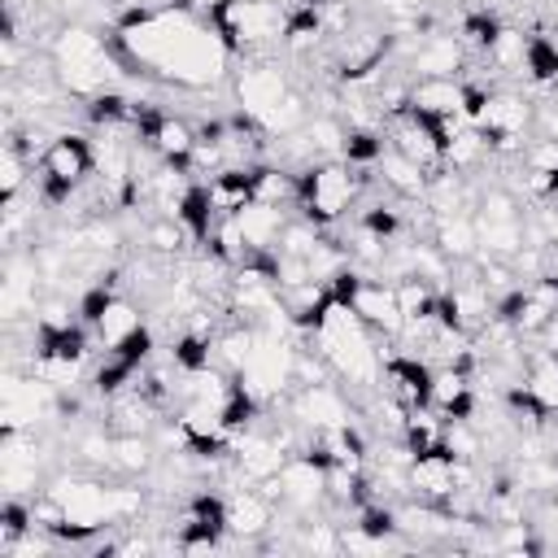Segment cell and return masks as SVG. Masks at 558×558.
Returning a JSON list of instances; mask_svg holds the SVG:
<instances>
[{
    "instance_id": "obj_1",
    "label": "cell",
    "mask_w": 558,
    "mask_h": 558,
    "mask_svg": "<svg viewBox=\"0 0 558 558\" xmlns=\"http://www.w3.org/2000/svg\"><path fill=\"white\" fill-rule=\"evenodd\" d=\"M113 52L131 70H144L153 78H166L174 87H209L222 83L231 70V48L209 26V17H196L192 9H144L131 4L126 17L113 22Z\"/></svg>"
},
{
    "instance_id": "obj_2",
    "label": "cell",
    "mask_w": 558,
    "mask_h": 558,
    "mask_svg": "<svg viewBox=\"0 0 558 558\" xmlns=\"http://www.w3.org/2000/svg\"><path fill=\"white\" fill-rule=\"evenodd\" d=\"M375 331L331 292V301L323 305L310 344L323 353V362L331 366L336 379L353 384V388H379V371H384V349H375Z\"/></svg>"
},
{
    "instance_id": "obj_3",
    "label": "cell",
    "mask_w": 558,
    "mask_h": 558,
    "mask_svg": "<svg viewBox=\"0 0 558 558\" xmlns=\"http://www.w3.org/2000/svg\"><path fill=\"white\" fill-rule=\"evenodd\" d=\"M362 183H366V170L349 166L344 157L310 161L305 170H296V209L314 227H336L357 205Z\"/></svg>"
},
{
    "instance_id": "obj_4",
    "label": "cell",
    "mask_w": 558,
    "mask_h": 558,
    "mask_svg": "<svg viewBox=\"0 0 558 558\" xmlns=\"http://www.w3.org/2000/svg\"><path fill=\"white\" fill-rule=\"evenodd\" d=\"M205 17L222 35L231 57L235 52L253 57V52H262L270 44H283L292 4H283V0H214Z\"/></svg>"
},
{
    "instance_id": "obj_5",
    "label": "cell",
    "mask_w": 558,
    "mask_h": 558,
    "mask_svg": "<svg viewBox=\"0 0 558 558\" xmlns=\"http://www.w3.org/2000/svg\"><path fill=\"white\" fill-rule=\"evenodd\" d=\"M471 122L488 135L493 157H497V153H523V135H527V126L536 122V109H532V100H523L519 92H493V87H488V92L480 96Z\"/></svg>"
},
{
    "instance_id": "obj_6",
    "label": "cell",
    "mask_w": 558,
    "mask_h": 558,
    "mask_svg": "<svg viewBox=\"0 0 558 558\" xmlns=\"http://www.w3.org/2000/svg\"><path fill=\"white\" fill-rule=\"evenodd\" d=\"M231 92H235L240 113H248V118L262 126V122L275 113V105L292 92V83H288V74H283L279 61L253 52V57L240 61V70H231Z\"/></svg>"
},
{
    "instance_id": "obj_7",
    "label": "cell",
    "mask_w": 558,
    "mask_h": 558,
    "mask_svg": "<svg viewBox=\"0 0 558 558\" xmlns=\"http://www.w3.org/2000/svg\"><path fill=\"white\" fill-rule=\"evenodd\" d=\"M384 140H388V148H397L401 157H410L414 166H423L427 174H440L445 170V140H440L436 122L423 118V113H414L410 105L384 118Z\"/></svg>"
},
{
    "instance_id": "obj_8",
    "label": "cell",
    "mask_w": 558,
    "mask_h": 558,
    "mask_svg": "<svg viewBox=\"0 0 558 558\" xmlns=\"http://www.w3.org/2000/svg\"><path fill=\"white\" fill-rule=\"evenodd\" d=\"M288 414L296 423H305L310 432H323V427H340V423H353V405L349 397L331 384V379H318V384H296L292 397H288Z\"/></svg>"
},
{
    "instance_id": "obj_9",
    "label": "cell",
    "mask_w": 558,
    "mask_h": 558,
    "mask_svg": "<svg viewBox=\"0 0 558 558\" xmlns=\"http://www.w3.org/2000/svg\"><path fill=\"white\" fill-rule=\"evenodd\" d=\"M379 392L401 401L405 410H423L432 392V362H423L418 353H384Z\"/></svg>"
},
{
    "instance_id": "obj_10",
    "label": "cell",
    "mask_w": 558,
    "mask_h": 558,
    "mask_svg": "<svg viewBox=\"0 0 558 558\" xmlns=\"http://www.w3.org/2000/svg\"><path fill=\"white\" fill-rule=\"evenodd\" d=\"M231 458H235V471H240L248 484H266V480H275V475L283 471V462H288L292 453L283 449V440H279L275 432L248 427V432L231 436Z\"/></svg>"
},
{
    "instance_id": "obj_11",
    "label": "cell",
    "mask_w": 558,
    "mask_h": 558,
    "mask_svg": "<svg viewBox=\"0 0 558 558\" xmlns=\"http://www.w3.org/2000/svg\"><path fill=\"white\" fill-rule=\"evenodd\" d=\"M275 523V497L257 484V488H235L227 493V536L235 541H257L266 536Z\"/></svg>"
},
{
    "instance_id": "obj_12",
    "label": "cell",
    "mask_w": 558,
    "mask_h": 558,
    "mask_svg": "<svg viewBox=\"0 0 558 558\" xmlns=\"http://www.w3.org/2000/svg\"><path fill=\"white\" fill-rule=\"evenodd\" d=\"M235 231H240V244L244 253H275L283 227H288V214L283 205H266V201H248L244 209L231 214Z\"/></svg>"
},
{
    "instance_id": "obj_13",
    "label": "cell",
    "mask_w": 558,
    "mask_h": 558,
    "mask_svg": "<svg viewBox=\"0 0 558 558\" xmlns=\"http://www.w3.org/2000/svg\"><path fill=\"white\" fill-rule=\"evenodd\" d=\"M410 109L432 118V122L466 118V83H458V78H414L410 83Z\"/></svg>"
},
{
    "instance_id": "obj_14",
    "label": "cell",
    "mask_w": 558,
    "mask_h": 558,
    "mask_svg": "<svg viewBox=\"0 0 558 558\" xmlns=\"http://www.w3.org/2000/svg\"><path fill=\"white\" fill-rule=\"evenodd\" d=\"M466 48L458 35H423L414 57H410V70L418 78H458V70L466 65Z\"/></svg>"
},
{
    "instance_id": "obj_15",
    "label": "cell",
    "mask_w": 558,
    "mask_h": 558,
    "mask_svg": "<svg viewBox=\"0 0 558 558\" xmlns=\"http://www.w3.org/2000/svg\"><path fill=\"white\" fill-rule=\"evenodd\" d=\"M371 174L397 196V201H423V192H427V170L423 166H414L410 157H401L397 148H384L379 153V161L371 166Z\"/></svg>"
},
{
    "instance_id": "obj_16",
    "label": "cell",
    "mask_w": 558,
    "mask_h": 558,
    "mask_svg": "<svg viewBox=\"0 0 558 558\" xmlns=\"http://www.w3.org/2000/svg\"><path fill=\"white\" fill-rule=\"evenodd\" d=\"M144 327V314H140V305L131 301V296H122V292H113L109 296V305L92 318V336H96V344L100 349H113V344H122L126 336H135Z\"/></svg>"
},
{
    "instance_id": "obj_17",
    "label": "cell",
    "mask_w": 558,
    "mask_h": 558,
    "mask_svg": "<svg viewBox=\"0 0 558 558\" xmlns=\"http://www.w3.org/2000/svg\"><path fill=\"white\" fill-rule=\"evenodd\" d=\"M432 244L453 262V266H466L480 248V231H475V218L471 214H453V218H436L432 222Z\"/></svg>"
},
{
    "instance_id": "obj_18",
    "label": "cell",
    "mask_w": 558,
    "mask_h": 558,
    "mask_svg": "<svg viewBox=\"0 0 558 558\" xmlns=\"http://www.w3.org/2000/svg\"><path fill=\"white\" fill-rule=\"evenodd\" d=\"M523 388L545 414H558V353L554 349H527Z\"/></svg>"
},
{
    "instance_id": "obj_19",
    "label": "cell",
    "mask_w": 558,
    "mask_h": 558,
    "mask_svg": "<svg viewBox=\"0 0 558 558\" xmlns=\"http://www.w3.org/2000/svg\"><path fill=\"white\" fill-rule=\"evenodd\" d=\"M488 157H493L488 135H484L475 122L458 126V131L449 135V144H445V170H458V174H475V170H484Z\"/></svg>"
},
{
    "instance_id": "obj_20",
    "label": "cell",
    "mask_w": 558,
    "mask_h": 558,
    "mask_svg": "<svg viewBox=\"0 0 558 558\" xmlns=\"http://www.w3.org/2000/svg\"><path fill=\"white\" fill-rule=\"evenodd\" d=\"M527 44H532V35H523V31H514V26H501V31L493 35V44H488L484 61H488V65H497V70L527 74Z\"/></svg>"
},
{
    "instance_id": "obj_21",
    "label": "cell",
    "mask_w": 558,
    "mask_h": 558,
    "mask_svg": "<svg viewBox=\"0 0 558 558\" xmlns=\"http://www.w3.org/2000/svg\"><path fill=\"white\" fill-rule=\"evenodd\" d=\"M144 235H148V244H153L161 257H179V253H187V244H196V235L187 231V222L174 218V214H157Z\"/></svg>"
},
{
    "instance_id": "obj_22",
    "label": "cell",
    "mask_w": 558,
    "mask_h": 558,
    "mask_svg": "<svg viewBox=\"0 0 558 558\" xmlns=\"http://www.w3.org/2000/svg\"><path fill=\"white\" fill-rule=\"evenodd\" d=\"M148 466H153V445L144 436H113L109 471H118V475H144Z\"/></svg>"
},
{
    "instance_id": "obj_23",
    "label": "cell",
    "mask_w": 558,
    "mask_h": 558,
    "mask_svg": "<svg viewBox=\"0 0 558 558\" xmlns=\"http://www.w3.org/2000/svg\"><path fill=\"white\" fill-rule=\"evenodd\" d=\"M296 549H305V554H340L344 549V532H340V523H296Z\"/></svg>"
},
{
    "instance_id": "obj_24",
    "label": "cell",
    "mask_w": 558,
    "mask_h": 558,
    "mask_svg": "<svg viewBox=\"0 0 558 558\" xmlns=\"http://www.w3.org/2000/svg\"><path fill=\"white\" fill-rule=\"evenodd\" d=\"M26 170H35V161L4 144V153H0V192L4 196H17L26 187Z\"/></svg>"
},
{
    "instance_id": "obj_25",
    "label": "cell",
    "mask_w": 558,
    "mask_h": 558,
    "mask_svg": "<svg viewBox=\"0 0 558 558\" xmlns=\"http://www.w3.org/2000/svg\"><path fill=\"white\" fill-rule=\"evenodd\" d=\"M536 227H541L545 244H549V248H558V196L541 205V218H536Z\"/></svg>"
}]
</instances>
